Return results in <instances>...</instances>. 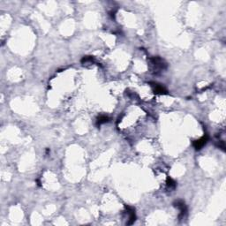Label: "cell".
Masks as SVG:
<instances>
[{
  "mask_svg": "<svg viewBox=\"0 0 226 226\" xmlns=\"http://www.w3.org/2000/svg\"><path fill=\"white\" fill-rule=\"evenodd\" d=\"M208 141V135H205L203 137H201L200 139L195 140L194 142V147L196 148V149H200L202 147H203Z\"/></svg>",
  "mask_w": 226,
  "mask_h": 226,
  "instance_id": "cell-2",
  "label": "cell"
},
{
  "mask_svg": "<svg viewBox=\"0 0 226 226\" xmlns=\"http://www.w3.org/2000/svg\"><path fill=\"white\" fill-rule=\"evenodd\" d=\"M154 92H156V93H157V94H167V90H166L162 85L154 84Z\"/></svg>",
  "mask_w": 226,
  "mask_h": 226,
  "instance_id": "cell-4",
  "label": "cell"
},
{
  "mask_svg": "<svg viewBox=\"0 0 226 226\" xmlns=\"http://www.w3.org/2000/svg\"><path fill=\"white\" fill-rule=\"evenodd\" d=\"M151 61V64L156 67L157 69H159V70H162V69H164L166 67V64L163 62V60L159 57H152L150 59Z\"/></svg>",
  "mask_w": 226,
  "mask_h": 226,
  "instance_id": "cell-1",
  "label": "cell"
},
{
  "mask_svg": "<svg viewBox=\"0 0 226 226\" xmlns=\"http://www.w3.org/2000/svg\"><path fill=\"white\" fill-rule=\"evenodd\" d=\"M175 206L180 209V216L184 217V215L186 213V207L185 205V202L182 200H177L175 203Z\"/></svg>",
  "mask_w": 226,
  "mask_h": 226,
  "instance_id": "cell-3",
  "label": "cell"
},
{
  "mask_svg": "<svg viewBox=\"0 0 226 226\" xmlns=\"http://www.w3.org/2000/svg\"><path fill=\"white\" fill-rule=\"evenodd\" d=\"M109 121V117H106V116H102L98 118V120H97V124L98 125H102L103 123H106V122H108Z\"/></svg>",
  "mask_w": 226,
  "mask_h": 226,
  "instance_id": "cell-6",
  "label": "cell"
},
{
  "mask_svg": "<svg viewBox=\"0 0 226 226\" xmlns=\"http://www.w3.org/2000/svg\"><path fill=\"white\" fill-rule=\"evenodd\" d=\"M166 186H167V188L169 190H172L176 187V183L175 181L172 179V178L169 177L168 179H167V182H166Z\"/></svg>",
  "mask_w": 226,
  "mask_h": 226,
  "instance_id": "cell-5",
  "label": "cell"
}]
</instances>
